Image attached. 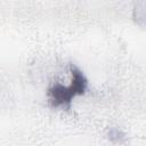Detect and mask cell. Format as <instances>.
Here are the masks:
<instances>
[{
	"instance_id": "1",
	"label": "cell",
	"mask_w": 146,
	"mask_h": 146,
	"mask_svg": "<svg viewBox=\"0 0 146 146\" xmlns=\"http://www.w3.org/2000/svg\"><path fill=\"white\" fill-rule=\"evenodd\" d=\"M71 83L64 86L56 83L48 89V98L52 106H68L72 98L82 95L88 86V80L83 72L75 65H71Z\"/></svg>"
},
{
	"instance_id": "2",
	"label": "cell",
	"mask_w": 146,
	"mask_h": 146,
	"mask_svg": "<svg viewBox=\"0 0 146 146\" xmlns=\"http://www.w3.org/2000/svg\"><path fill=\"white\" fill-rule=\"evenodd\" d=\"M108 138L113 141H122L125 138V133L119 128H111L107 133Z\"/></svg>"
}]
</instances>
